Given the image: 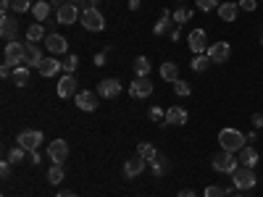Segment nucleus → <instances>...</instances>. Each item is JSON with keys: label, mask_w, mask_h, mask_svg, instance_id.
I'll use <instances>...</instances> for the list:
<instances>
[{"label": "nucleus", "mask_w": 263, "mask_h": 197, "mask_svg": "<svg viewBox=\"0 0 263 197\" xmlns=\"http://www.w3.org/2000/svg\"><path fill=\"white\" fill-rule=\"evenodd\" d=\"M260 45H263V37H260Z\"/></svg>", "instance_id": "5fc2aeb1"}, {"label": "nucleus", "mask_w": 263, "mask_h": 197, "mask_svg": "<svg viewBox=\"0 0 263 197\" xmlns=\"http://www.w3.org/2000/svg\"><path fill=\"white\" fill-rule=\"evenodd\" d=\"M45 37H48V34H45V27H42L40 21H34V24L29 27V32H27V42H34V45H37V42L45 40Z\"/></svg>", "instance_id": "bb28decb"}, {"label": "nucleus", "mask_w": 263, "mask_h": 197, "mask_svg": "<svg viewBox=\"0 0 263 197\" xmlns=\"http://www.w3.org/2000/svg\"><path fill=\"white\" fill-rule=\"evenodd\" d=\"M150 119L166 126V116H163V108H158V105H153V108H150Z\"/></svg>", "instance_id": "58836bf2"}, {"label": "nucleus", "mask_w": 263, "mask_h": 197, "mask_svg": "<svg viewBox=\"0 0 263 197\" xmlns=\"http://www.w3.org/2000/svg\"><path fill=\"white\" fill-rule=\"evenodd\" d=\"M79 18H82L84 29H90V32H103V29H105V18L100 16L98 8H84Z\"/></svg>", "instance_id": "39448f33"}, {"label": "nucleus", "mask_w": 263, "mask_h": 197, "mask_svg": "<svg viewBox=\"0 0 263 197\" xmlns=\"http://www.w3.org/2000/svg\"><path fill=\"white\" fill-rule=\"evenodd\" d=\"M103 63H105V53H98L95 55V66H103Z\"/></svg>", "instance_id": "de8ad7c7"}, {"label": "nucleus", "mask_w": 263, "mask_h": 197, "mask_svg": "<svg viewBox=\"0 0 263 197\" xmlns=\"http://www.w3.org/2000/svg\"><path fill=\"white\" fill-rule=\"evenodd\" d=\"M216 11H218V16H221L224 21H234V18H237V11H239V6H237V3H221V6H218Z\"/></svg>", "instance_id": "a878e982"}, {"label": "nucleus", "mask_w": 263, "mask_h": 197, "mask_svg": "<svg viewBox=\"0 0 263 197\" xmlns=\"http://www.w3.org/2000/svg\"><path fill=\"white\" fill-rule=\"evenodd\" d=\"M29 163H34V166L40 163V152H37V150H32V152H29Z\"/></svg>", "instance_id": "a18cd8bd"}, {"label": "nucleus", "mask_w": 263, "mask_h": 197, "mask_svg": "<svg viewBox=\"0 0 263 197\" xmlns=\"http://www.w3.org/2000/svg\"><path fill=\"white\" fill-rule=\"evenodd\" d=\"M37 71H40L42 76H55L58 71H63V66H61L58 58H42V63H40Z\"/></svg>", "instance_id": "aec40b11"}, {"label": "nucleus", "mask_w": 263, "mask_h": 197, "mask_svg": "<svg viewBox=\"0 0 263 197\" xmlns=\"http://www.w3.org/2000/svg\"><path fill=\"white\" fill-rule=\"evenodd\" d=\"M11 8H13V13H27V11H32V3L29 0H11Z\"/></svg>", "instance_id": "e433bc0d"}, {"label": "nucleus", "mask_w": 263, "mask_h": 197, "mask_svg": "<svg viewBox=\"0 0 263 197\" xmlns=\"http://www.w3.org/2000/svg\"><path fill=\"white\" fill-rule=\"evenodd\" d=\"M166 124H174V126L187 124V111H184L182 105H171L168 111H166Z\"/></svg>", "instance_id": "f3484780"}, {"label": "nucleus", "mask_w": 263, "mask_h": 197, "mask_svg": "<svg viewBox=\"0 0 263 197\" xmlns=\"http://www.w3.org/2000/svg\"><path fill=\"white\" fill-rule=\"evenodd\" d=\"M245 134H242V131H239V129H221V131H218V145H221V150H227V152H239V150H242L245 147Z\"/></svg>", "instance_id": "f257e3e1"}, {"label": "nucleus", "mask_w": 263, "mask_h": 197, "mask_svg": "<svg viewBox=\"0 0 263 197\" xmlns=\"http://www.w3.org/2000/svg\"><path fill=\"white\" fill-rule=\"evenodd\" d=\"M145 163H147V161H142L140 155H137V158H129V161L124 163V176H126V179H135V176H140L142 168H145Z\"/></svg>", "instance_id": "a211bd4d"}, {"label": "nucleus", "mask_w": 263, "mask_h": 197, "mask_svg": "<svg viewBox=\"0 0 263 197\" xmlns=\"http://www.w3.org/2000/svg\"><path fill=\"white\" fill-rule=\"evenodd\" d=\"M258 150L255 147H250V145H245L242 150H239V163L242 166H248V168H255V163H258Z\"/></svg>", "instance_id": "412c9836"}, {"label": "nucleus", "mask_w": 263, "mask_h": 197, "mask_svg": "<svg viewBox=\"0 0 263 197\" xmlns=\"http://www.w3.org/2000/svg\"><path fill=\"white\" fill-rule=\"evenodd\" d=\"M211 163H213V168H216L218 173H234V171L239 168V166H237L239 161L234 158V152H227V150H221L218 155H213Z\"/></svg>", "instance_id": "20e7f679"}, {"label": "nucleus", "mask_w": 263, "mask_h": 197, "mask_svg": "<svg viewBox=\"0 0 263 197\" xmlns=\"http://www.w3.org/2000/svg\"><path fill=\"white\" fill-rule=\"evenodd\" d=\"M179 37H182V34H179V29H177V27H174V29L168 32V40H174V42H179Z\"/></svg>", "instance_id": "c03bdc74"}, {"label": "nucleus", "mask_w": 263, "mask_h": 197, "mask_svg": "<svg viewBox=\"0 0 263 197\" xmlns=\"http://www.w3.org/2000/svg\"><path fill=\"white\" fill-rule=\"evenodd\" d=\"M174 92H177L179 97H187V95L192 92V87H190V82H182V79H177V82H174Z\"/></svg>", "instance_id": "c9c22d12"}, {"label": "nucleus", "mask_w": 263, "mask_h": 197, "mask_svg": "<svg viewBox=\"0 0 263 197\" xmlns=\"http://www.w3.org/2000/svg\"><path fill=\"white\" fill-rule=\"evenodd\" d=\"M48 182H50V184H61V182H63V166H61V163H53V166H50Z\"/></svg>", "instance_id": "2f4dec72"}, {"label": "nucleus", "mask_w": 263, "mask_h": 197, "mask_svg": "<svg viewBox=\"0 0 263 197\" xmlns=\"http://www.w3.org/2000/svg\"><path fill=\"white\" fill-rule=\"evenodd\" d=\"M203 197H227V189L211 184V187H205V194H203Z\"/></svg>", "instance_id": "4c0bfd02"}, {"label": "nucleus", "mask_w": 263, "mask_h": 197, "mask_svg": "<svg viewBox=\"0 0 263 197\" xmlns=\"http://www.w3.org/2000/svg\"><path fill=\"white\" fill-rule=\"evenodd\" d=\"M190 50L195 53V55H200V53H205V48H211L208 45V34H205V29H195L192 34H190Z\"/></svg>", "instance_id": "9b49d317"}, {"label": "nucleus", "mask_w": 263, "mask_h": 197, "mask_svg": "<svg viewBox=\"0 0 263 197\" xmlns=\"http://www.w3.org/2000/svg\"><path fill=\"white\" fill-rule=\"evenodd\" d=\"M208 66H211L208 53H200V55H195V58H192V71H197V74H203Z\"/></svg>", "instance_id": "7c9ffc66"}, {"label": "nucleus", "mask_w": 263, "mask_h": 197, "mask_svg": "<svg viewBox=\"0 0 263 197\" xmlns=\"http://www.w3.org/2000/svg\"><path fill=\"white\" fill-rule=\"evenodd\" d=\"M98 105H100V100H98V95H95V92H90V90H84V92H79V95H77V108H79V111L92 113Z\"/></svg>", "instance_id": "4468645a"}, {"label": "nucleus", "mask_w": 263, "mask_h": 197, "mask_svg": "<svg viewBox=\"0 0 263 197\" xmlns=\"http://www.w3.org/2000/svg\"><path fill=\"white\" fill-rule=\"evenodd\" d=\"M171 21H174V16H171L168 11H163V16L156 21V27H153V32H156L158 37H161V34H166V32H171Z\"/></svg>", "instance_id": "b1692460"}, {"label": "nucleus", "mask_w": 263, "mask_h": 197, "mask_svg": "<svg viewBox=\"0 0 263 197\" xmlns=\"http://www.w3.org/2000/svg\"><path fill=\"white\" fill-rule=\"evenodd\" d=\"M32 16L42 24V21H45V18L50 16V3H45V0H37V3L32 6Z\"/></svg>", "instance_id": "393cba45"}, {"label": "nucleus", "mask_w": 263, "mask_h": 197, "mask_svg": "<svg viewBox=\"0 0 263 197\" xmlns=\"http://www.w3.org/2000/svg\"><path fill=\"white\" fill-rule=\"evenodd\" d=\"M150 171L156 173V176H163V173L168 171V161L161 155V152H158V158H156V161H150Z\"/></svg>", "instance_id": "c756f323"}, {"label": "nucleus", "mask_w": 263, "mask_h": 197, "mask_svg": "<svg viewBox=\"0 0 263 197\" xmlns=\"http://www.w3.org/2000/svg\"><path fill=\"white\" fill-rule=\"evenodd\" d=\"M253 126H255V129L263 126V116H260V113H253Z\"/></svg>", "instance_id": "37998d69"}, {"label": "nucleus", "mask_w": 263, "mask_h": 197, "mask_svg": "<svg viewBox=\"0 0 263 197\" xmlns=\"http://www.w3.org/2000/svg\"><path fill=\"white\" fill-rule=\"evenodd\" d=\"M48 155H50L53 163H63L66 158H69V142L66 140H53L48 145Z\"/></svg>", "instance_id": "1a4fd4ad"}, {"label": "nucleus", "mask_w": 263, "mask_h": 197, "mask_svg": "<svg viewBox=\"0 0 263 197\" xmlns=\"http://www.w3.org/2000/svg\"><path fill=\"white\" fill-rule=\"evenodd\" d=\"M100 6V0H87V8H98Z\"/></svg>", "instance_id": "3c124183"}, {"label": "nucleus", "mask_w": 263, "mask_h": 197, "mask_svg": "<svg viewBox=\"0 0 263 197\" xmlns=\"http://www.w3.org/2000/svg\"><path fill=\"white\" fill-rule=\"evenodd\" d=\"M16 32H18V18H16V13H13V16H3V21H0V37H6V42H13Z\"/></svg>", "instance_id": "2eb2a0df"}, {"label": "nucleus", "mask_w": 263, "mask_h": 197, "mask_svg": "<svg viewBox=\"0 0 263 197\" xmlns=\"http://www.w3.org/2000/svg\"><path fill=\"white\" fill-rule=\"evenodd\" d=\"M24 55H27V42H6V61L11 69H18V66H24Z\"/></svg>", "instance_id": "f03ea898"}, {"label": "nucleus", "mask_w": 263, "mask_h": 197, "mask_svg": "<svg viewBox=\"0 0 263 197\" xmlns=\"http://www.w3.org/2000/svg\"><path fill=\"white\" fill-rule=\"evenodd\" d=\"M177 197H197V194H195V192H192V189H182V192H179V194H177Z\"/></svg>", "instance_id": "09e8293b"}, {"label": "nucleus", "mask_w": 263, "mask_h": 197, "mask_svg": "<svg viewBox=\"0 0 263 197\" xmlns=\"http://www.w3.org/2000/svg\"><path fill=\"white\" fill-rule=\"evenodd\" d=\"M16 145H21V147H24L27 152L37 150V147L42 145V131H40V129H24V131L18 134Z\"/></svg>", "instance_id": "423d86ee"}, {"label": "nucleus", "mask_w": 263, "mask_h": 197, "mask_svg": "<svg viewBox=\"0 0 263 197\" xmlns=\"http://www.w3.org/2000/svg\"><path fill=\"white\" fill-rule=\"evenodd\" d=\"M171 16H174V21H177V24H187V21L192 18V11H190V8H177Z\"/></svg>", "instance_id": "f704fd0d"}, {"label": "nucleus", "mask_w": 263, "mask_h": 197, "mask_svg": "<svg viewBox=\"0 0 263 197\" xmlns=\"http://www.w3.org/2000/svg\"><path fill=\"white\" fill-rule=\"evenodd\" d=\"M69 3H82V0H69Z\"/></svg>", "instance_id": "864d4df0"}, {"label": "nucleus", "mask_w": 263, "mask_h": 197, "mask_svg": "<svg viewBox=\"0 0 263 197\" xmlns=\"http://www.w3.org/2000/svg\"><path fill=\"white\" fill-rule=\"evenodd\" d=\"M40 63H42V53H40V48L34 45V42H27L24 66H29V69H40Z\"/></svg>", "instance_id": "6ab92c4d"}, {"label": "nucleus", "mask_w": 263, "mask_h": 197, "mask_svg": "<svg viewBox=\"0 0 263 197\" xmlns=\"http://www.w3.org/2000/svg\"><path fill=\"white\" fill-rule=\"evenodd\" d=\"M129 95L135 97V100L150 97V95H153V82H150L147 76H137L135 82H132V87H129Z\"/></svg>", "instance_id": "0eeeda50"}, {"label": "nucleus", "mask_w": 263, "mask_h": 197, "mask_svg": "<svg viewBox=\"0 0 263 197\" xmlns=\"http://www.w3.org/2000/svg\"><path fill=\"white\" fill-rule=\"evenodd\" d=\"M61 66H63L66 74H74V71L79 69V58H77V55H66V58L61 61Z\"/></svg>", "instance_id": "473e14b6"}, {"label": "nucleus", "mask_w": 263, "mask_h": 197, "mask_svg": "<svg viewBox=\"0 0 263 197\" xmlns=\"http://www.w3.org/2000/svg\"><path fill=\"white\" fill-rule=\"evenodd\" d=\"M53 6H55V8H61V6H66V0H53Z\"/></svg>", "instance_id": "603ef678"}, {"label": "nucleus", "mask_w": 263, "mask_h": 197, "mask_svg": "<svg viewBox=\"0 0 263 197\" xmlns=\"http://www.w3.org/2000/svg\"><path fill=\"white\" fill-rule=\"evenodd\" d=\"M0 173H3V179L11 176V161H3V163H0Z\"/></svg>", "instance_id": "79ce46f5"}, {"label": "nucleus", "mask_w": 263, "mask_h": 197, "mask_svg": "<svg viewBox=\"0 0 263 197\" xmlns=\"http://www.w3.org/2000/svg\"><path fill=\"white\" fill-rule=\"evenodd\" d=\"M11 79L16 82V87H24L29 82V66H18V69H13Z\"/></svg>", "instance_id": "c85d7f7f"}, {"label": "nucleus", "mask_w": 263, "mask_h": 197, "mask_svg": "<svg viewBox=\"0 0 263 197\" xmlns=\"http://www.w3.org/2000/svg\"><path fill=\"white\" fill-rule=\"evenodd\" d=\"M161 79H166V82H177L179 79V66L177 63H161Z\"/></svg>", "instance_id": "4be33fe9"}, {"label": "nucleus", "mask_w": 263, "mask_h": 197, "mask_svg": "<svg viewBox=\"0 0 263 197\" xmlns=\"http://www.w3.org/2000/svg\"><path fill=\"white\" fill-rule=\"evenodd\" d=\"M229 55H232L229 42H213V45L208 48V58H211V63H227Z\"/></svg>", "instance_id": "6e6552de"}, {"label": "nucleus", "mask_w": 263, "mask_h": 197, "mask_svg": "<svg viewBox=\"0 0 263 197\" xmlns=\"http://www.w3.org/2000/svg\"><path fill=\"white\" fill-rule=\"evenodd\" d=\"M77 16H82L79 13V8H77V3H66V6H61L58 11H55V18H58V24H74L77 21Z\"/></svg>", "instance_id": "f8f14e48"}, {"label": "nucleus", "mask_w": 263, "mask_h": 197, "mask_svg": "<svg viewBox=\"0 0 263 197\" xmlns=\"http://www.w3.org/2000/svg\"><path fill=\"white\" fill-rule=\"evenodd\" d=\"M129 8H132V11H137V8H140V0H129Z\"/></svg>", "instance_id": "8fccbe9b"}, {"label": "nucleus", "mask_w": 263, "mask_h": 197, "mask_svg": "<svg viewBox=\"0 0 263 197\" xmlns=\"http://www.w3.org/2000/svg\"><path fill=\"white\" fill-rule=\"evenodd\" d=\"M71 95H77V79L74 74H63L58 79V97H71Z\"/></svg>", "instance_id": "dca6fc26"}, {"label": "nucleus", "mask_w": 263, "mask_h": 197, "mask_svg": "<svg viewBox=\"0 0 263 197\" xmlns=\"http://www.w3.org/2000/svg\"><path fill=\"white\" fill-rule=\"evenodd\" d=\"M98 95L100 97H119L121 95V82L119 79H100V87H98Z\"/></svg>", "instance_id": "ddd939ff"}, {"label": "nucleus", "mask_w": 263, "mask_h": 197, "mask_svg": "<svg viewBox=\"0 0 263 197\" xmlns=\"http://www.w3.org/2000/svg\"><path fill=\"white\" fill-rule=\"evenodd\" d=\"M218 6H221L218 0H197V8H200V11H213Z\"/></svg>", "instance_id": "ea45409f"}, {"label": "nucleus", "mask_w": 263, "mask_h": 197, "mask_svg": "<svg viewBox=\"0 0 263 197\" xmlns=\"http://www.w3.org/2000/svg\"><path fill=\"white\" fill-rule=\"evenodd\" d=\"M255 6H258V0H239V8H242V11H255Z\"/></svg>", "instance_id": "a19ab883"}, {"label": "nucleus", "mask_w": 263, "mask_h": 197, "mask_svg": "<svg viewBox=\"0 0 263 197\" xmlns=\"http://www.w3.org/2000/svg\"><path fill=\"white\" fill-rule=\"evenodd\" d=\"M234 197H239V194H234Z\"/></svg>", "instance_id": "6e6d98bb"}, {"label": "nucleus", "mask_w": 263, "mask_h": 197, "mask_svg": "<svg viewBox=\"0 0 263 197\" xmlns=\"http://www.w3.org/2000/svg\"><path fill=\"white\" fill-rule=\"evenodd\" d=\"M132 69H135V74L137 76H147L150 74V58H145V55H140V58H135V63H132Z\"/></svg>", "instance_id": "cd10ccee"}, {"label": "nucleus", "mask_w": 263, "mask_h": 197, "mask_svg": "<svg viewBox=\"0 0 263 197\" xmlns=\"http://www.w3.org/2000/svg\"><path fill=\"white\" fill-rule=\"evenodd\" d=\"M24 158H27V150L21 147V145H13L11 152H8V161H11V163H21Z\"/></svg>", "instance_id": "72a5a7b5"}, {"label": "nucleus", "mask_w": 263, "mask_h": 197, "mask_svg": "<svg viewBox=\"0 0 263 197\" xmlns=\"http://www.w3.org/2000/svg\"><path fill=\"white\" fill-rule=\"evenodd\" d=\"M58 197H77V192H71V189H61Z\"/></svg>", "instance_id": "49530a36"}, {"label": "nucleus", "mask_w": 263, "mask_h": 197, "mask_svg": "<svg viewBox=\"0 0 263 197\" xmlns=\"http://www.w3.org/2000/svg\"><path fill=\"white\" fill-rule=\"evenodd\" d=\"M45 45H48V50H50L53 55H63L66 50H69V40H66L63 34H58V32H50V34L45 37Z\"/></svg>", "instance_id": "9d476101"}, {"label": "nucleus", "mask_w": 263, "mask_h": 197, "mask_svg": "<svg viewBox=\"0 0 263 197\" xmlns=\"http://www.w3.org/2000/svg\"><path fill=\"white\" fill-rule=\"evenodd\" d=\"M137 155H140L142 161L150 163V161H156V158H158V150L153 147L150 142H140V145H137Z\"/></svg>", "instance_id": "5701e85b"}, {"label": "nucleus", "mask_w": 263, "mask_h": 197, "mask_svg": "<svg viewBox=\"0 0 263 197\" xmlns=\"http://www.w3.org/2000/svg\"><path fill=\"white\" fill-rule=\"evenodd\" d=\"M232 184L237 189H253L258 184V176H255V171L248 168V166H239L234 173H232Z\"/></svg>", "instance_id": "7ed1b4c3"}]
</instances>
